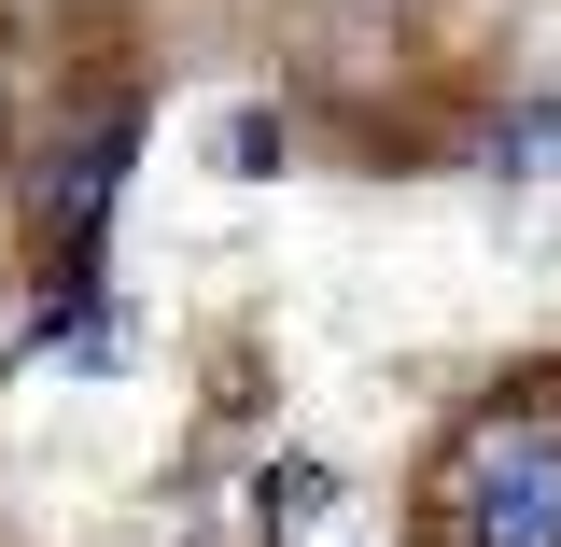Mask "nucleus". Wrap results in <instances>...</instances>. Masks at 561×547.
Here are the masks:
<instances>
[{
    "label": "nucleus",
    "instance_id": "1",
    "mask_svg": "<svg viewBox=\"0 0 561 547\" xmlns=\"http://www.w3.org/2000/svg\"><path fill=\"white\" fill-rule=\"evenodd\" d=\"M449 534L463 547H561V394L478 421L449 449Z\"/></svg>",
    "mask_w": 561,
    "mask_h": 547
},
{
    "label": "nucleus",
    "instance_id": "2",
    "mask_svg": "<svg viewBox=\"0 0 561 547\" xmlns=\"http://www.w3.org/2000/svg\"><path fill=\"white\" fill-rule=\"evenodd\" d=\"M127 155H140V113H84V127L43 155V183H28V225H43V253H57V267H84V253H99Z\"/></svg>",
    "mask_w": 561,
    "mask_h": 547
},
{
    "label": "nucleus",
    "instance_id": "3",
    "mask_svg": "<svg viewBox=\"0 0 561 547\" xmlns=\"http://www.w3.org/2000/svg\"><path fill=\"white\" fill-rule=\"evenodd\" d=\"M491 169H505V183H534V169H561V99H519V113L491 127Z\"/></svg>",
    "mask_w": 561,
    "mask_h": 547
},
{
    "label": "nucleus",
    "instance_id": "4",
    "mask_svg": "<svg viewBox=\"0 0 561 547\" xmlns=\"http://www.w3.org/2000/svg\"><path fill=\"white\" fill-rule=\"evenodd\" d=\"M323 505H337V478H323V464H267V478H253V520H323Z\"/></svg>",
    "mask_w": 561,
    "mask_h": 547
}]
</instances>
